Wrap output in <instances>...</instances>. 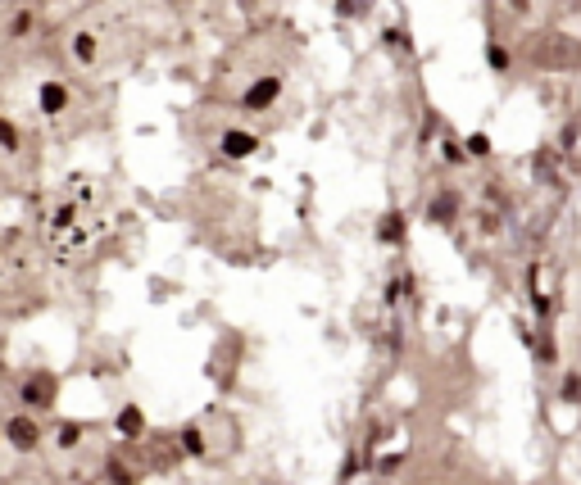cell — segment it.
<instances>
[{"label":"cell","mask_w":581,"mask_h":485,"mask_svg":"<svg viewBox=\"0 0 581 485\" xmlns=\"http://www.w3.org/2000/svg\"><path fill=\"white\" fill-rule=\"evenodd\" d=\"M78 440H82V427H78V422H64V427H59V444H68V449H73Z\"/></svg>","instance_id":"9"},{"label":"cell","mask_w":581,"mask_h":485,"mask_svg":"<svg viewBox=\"0 0 581 485\" xmlns=\"http://www.w3.org/2000/svg\"><path fill=\"white\" fill-rule=\"evenodd\" d=\"M218 150H222V155H227V159H250V155L259 150V141H254V136H250V132H237V127H232V132H222V141H218Z\"/></svg>","instance_id":"4"},{"label":"cell","mask_w":581,"mask_h":485,"mask_svg":"<svg viewBox=\"0 0 581 485\" xmlns=\"http://www.w3.org/2000/svg\"><path fill=\"white\" fill-rule=\"evenodd\" d=\"M0 150H19V132L9 118H0Z\"/></svg>","instance_id":"8"},{"label":"cell","mask_w":581,"mask_h":485,"mask_svg":"<svg viewBox=\"0 0 581 485\" xmlns=\"http://www.w3.org/2000/svg\"><path fill=\"white\" fill-rule=\"evenodd\" d=\"M32 32V9H23V14L9 23V36H28Z\"/></svg>","instance_id":"10"},{"label":"cell","mask_w":581,"mask_h":485,"mask_svg":"<svg viewBox=\"0 0 581 485\" xmlns=\"http://www.w3.org/2000/svg\"><path fill=\"white\" fill-rule=\"evenodd\" d=\"M5 440L14 444L19 454H32V449H36V440H41V427H36L28 413H19V417H9V422H5Z\"/></svg>","instance_id":"1"},{"label":"cell","mask_w":581,"mask_h":485,"mask_svg":"<svg viewBox=\"0 0 581 485\" xmlns=\"http://www.w3.org/2000/svg\"><path fill=\"white\" fill-rule=\"evenodd\" d=\"M141 427H145L141 408H137V404H128V408H123V413H118V431H123V435H137Z\"/></svg>","instance_id":"6"},{"label":"cell","mask_w":581,"mask_h":485,"mask_svg":"<svg viewBox=\"0 0 581 485\" xmlns=\"http://www.w3.org/2000/svg\"><path fill=\"white\" fill-rule=\"evenodd\" d=\"M282 91V78H259L250 91H245V109H268Z\"/></svg>","instance_id":"5"},{"label":"cell","mask_w":581,"mask_h":485,"mask_svg":"<svg viewBox=\"0 0 581 485\" xmlns=\"http://www.w3.org/2000/svg\"><path fill=\"white\" fill-rule=\"evenodd\" d=\"M23 404L28 408H51L55 404V377L51 372H36V377L23 385Z\"/></svg>","instance_id":"2"},{"label":"cell","mask_w":581,"mask_h":485,"mask_svg":"<svg viewBox=\"0 0 581 485\" xmlns=\"http://www.w3.org/2000/svg\"><path fill=\"white\" fill-rule=\"evenodd\" d=\"M73 55H78L82 64H96V36L91 32H78V36H73Z\"/></svg>","instance_id":"7"},{"label":"cell","mask_w":581,"mask_h":485,"mask_svg":"<svg viewBox=\"0 0 581 485\" xmlns=\"http://www.w3.org/2000/svg\"><path fill=\"white\" fill-rule=\"evenodd\" d=\"M68 100H73V95H68L64 82H41V86H36V109H41V114H64Z\"/></svg>","instance_id":"3"},{"label":"cell","mask_w":581,"mask_h":485,"mask_svg":"<svg viewBox=\"0 0 581 485\" xmlns=\"http://www.w3.org/2000/svg\"><path fill=\"white\" fill-rule=\"evenodd\" d=\"M182 440H187V454H205V440H200V431H195V427L182 431Z\"/></svg>","instance_id":"11"}]
</instances>
